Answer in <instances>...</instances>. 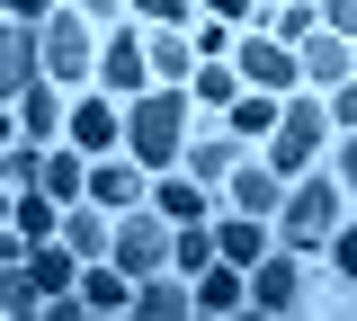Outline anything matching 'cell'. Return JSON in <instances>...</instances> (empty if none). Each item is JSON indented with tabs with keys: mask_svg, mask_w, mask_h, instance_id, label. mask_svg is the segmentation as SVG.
I'll use <instances>...</instances> for the list:
<instances>
[{
	"mask_svg": "<svg viewBox=\"0 0 357 321\" xmlns=\"http://www.w3.org/2000/svg\"><path fill=\"white\" fill-rule=\"evenodd\" d=\"M215 241H223L232 268H259L268 259V214H232V224H215Z\"/></svg>",
	"mask_w": 357,
	"mask_h": 321,
	"instance_id": "20",
	"label": "cell"
},
{
	"mask_svg": "<svg viewBox=\"0 0 357 321\" xmlns=\"http://www.w3.org/2000/svg\"><path fill=\"white\" fill-rule=\"evenodd\" d=\"M232 205L241 214H286V170L277 161H241L232 170Z\"/></svg>",
	"mask_w": 357,
	"mask_h": 321,
	"instance_id": "8",
	"label": "cell"
},
{
	"mask_svg": "<svg viewBox=\"0 0 357 321\" xmlns=\"http://www.w3.org/2000/svg\"><path fill=\"white\" fill-rule=\"evenodd\" d=\"M27 276H36V295H72L81 250H72V241H36V250H27Z\"/></svg>",
	"mask_w": 357,
	"mask_h": 321,
	"instance_id": "15",
	"label": "cell"
},
{
	"mask_svg": "<svg viewBox=\"0 0 357 321\" xmlns=\"http://www.w3.org/2000/svg\"><path fill=\"white\" fill-rule=\"evenodd\" d=\"M349 72H357V45L340 36V27H312L304 36V81H331V90H340Z\"/></svg>",
	"mask_w": 357,
	"mask_h": 321,
	"instance_id": "10",
	"label": "cell"
},
{
	"mask_svg": "<svg viewBox=\"0 0 357 321\" xmlns=\"http://www.w3.org/2000/svg\"><path fill=\"white\" fill-rule=\"evenodd\" d=\"M331 125H349V134H357V72L340 81V90H331Z\"/></svg>",
	"mask_w": 357,
	"mask_h": 321,
	"instance_id": "29",
	"label": "cell"
},
{
	"mask_svg": "<svg viewBox=\"0 0 357 321\" xmlns=\"http://www.w3.org/2000/svg\"><path fill=\"white\" fill-rule=\"evenodd\" d=\"M9 18H54V0H9Z\"/></svg>",
	"mask_w": 357,
	"mask_h": 321,
	"instance_id": "34",
	"label": "cell"
},
{
	"mask_svg": "<svg viewBox=\"0 0 357 321\" xmlns=\"http://www.w3.org/2000/svg\"><path fill=\"white\" fill-rule=\"evenodd\" d=\"M340 187H349V196H357V134L340 143Z\"/></svg>",
	"mask_w": 357,
	"mask_h": 321,
	"instance_id": "33",
	"label": "cell"
},
{
	"mask_svg": "<svg viewBox=\"0 0 357 321\" xmlns=\"http://www.w3.org/2000/svg\"><path fill=\"white\" fill-rule=\"evenodd\" d=\"M18 116H27V134H54V125H63V98H54V81L18 90Z\"/></svg>",
	"mask_w": 357,
	"mask_h": 321,
	"instance_id": "27",
	"label": "cell"
},
{
	"mask_svg": "<svg viewBox=\"0 0 357 321\" xmlns=\"http://www.w3.org/2000/svg\"><path fill=\"white\" fill-rule=\"evenodd\" d=\"M277 116H286V98H277V90H259V98H232V125H241V134H277Z\"/></svg>",
	"mask_w": 357,
	"mask_h": 321,
	"instance_id": "26",
	"label": "cell"
},
{
	"mask_svg": "<svg viewBox=\"0 0 357 321\" xmlns=\"http://www.w3.org/2000/svg\"><path fill=\"white\" fill-rule=\"evenodd\" d=\"M72 143H81V152H116V143H126V116H116L107 98H81V107H72Z\"/></svg>",
	"mask_w": 357,
	"mask_h": 321,
	"instance_id": "14",
	"label": "cell"
},
{
	"mask_svg": "<svg viewBox=\"0 0 357 321\" xmlns=\"http://www.w3.org/2000/svg\"><path fill=\"white\" fill-rule=\"evenodd\" d=\"M215 259H223L215 232H206V224H178V250H170V268H178V276H206Z\"/></svg>",
	"mask_w": 357,
	"mask_h": 321,
	"instance_id": "22",
	"label": "cell"
},
{
	"mask_svg": "<svg viewBox=\"0 0 357 321\" xmlns=\"http://www.w3.org/2000/svg\"><path fill=\"white\" fill-rule=\"evenodd\" d=\"M250 304L259 313H295V250H268L250 268Z\"/></svg>",
	"mask_w": 357,
	"mask_h": 321,
	"instance_id": "13",
	"label": "cell"
},
{
	"mask_svg": "<svg viewBox=\"0 0 357 321\" xmlns=\"http://www.w3.org/2000/svg\"><path fill=\"white\" fill-rule=\"evenodd\" d=\"M98 81L126 90V98H143V81H152V45H143V36H116V45L98 54Z\"/></svg>",
	"mask_w": 357,
	"mask_h": 321,
	"instance_id": "11",
	"label": "cell"
},
{
	"mask_svg": "<svg viewBox=\"0 0 357 321\" xmlns=\"http://www.w3.org/2000/svg\"><path fill=\"white\" fill-rule=\"evenodd\" d=\"M81 304H89V313H126V304H134V276L116 268V259H89V268H81Z\"/></svg>",
	"mask_w": 357,
	"mask_h": 321,
	"instance_id": "16",
	"label": "cell"
},
{
	"mask_svg": "<svg viewBox=\"0 0 357 321\" xmlns=\"http://www.w3.org/2000/svg\"><path fill=\"white\" fill-rule=\"evenodd\" d=\"M331 259H340V276L357 285V224H349V232H331Z\"/></svg>",
	"mask_w": 357,
	"mask_h": 321,
	"instance_id": "30",
	"label": "cell"
},
{
	"mask_svg": "<svg viewBox=\"0 0 357 321\" xmlns=\"http://www.w3.org/2000/svg\"><path fill=\"white\" fill-rule=\"evenodd\" d=\"M143 18H152V27H178V18H188V0H143Z\"/></svg>",
	"mask_w": 357,
	"mask_h": 321,
	"instance_id": "31",
	"label": "cell"
},
{
	"mask_svg": "<svg viewBox=\"0 0 357 321\" xmlns=\"http://www.w3.org/2000/svg\"><path fill=\"white\" fill-rule=\"evenodd\" d=\"M178 170L197 187H232V170H241V152H232V134H197L188 152H178Z\"/></svg>",
	"mask_w": 357,
	"mask_h": 321,
	"instance_id": "12",
	"label": "cell"
},
{
	"mask_svg": "<svg viewBox=\"0 0 357 321\" xmlns=\"http://www.w3.org/2000/svg\"><path fill=\"white\" fill-rule=\"evenodd\" d=\"M45 187H54L63 205H72V196H89V170H81V143H72V152H45Z\"/></svg>",
	"mask_w": 357,
	"mask_h": 321,
	"instance_id": "24",
	"label": "cell"
},
{
	"mask_svg": "<svg viewBox=\"0 0 357 321\" xmlns=\"http://www.w3.org/2000/svg\"><path fill=\"white\" fill-rule=\"evenodd\" d=\"M268 36L304 45V36H312V9H304V0H277V9H268Z\"/></svg>",
	"mask_w": 357,
	"mask_h": 321,
	"instance_id": "28",
	"label": "cell"
},
{
	"mask_svg": "<svg viewBox=\"0 0 357 321\" xmlns=\"http://www.w3.org/2000/svg\"><path fill=\"white\" fill-rule=\"evenodd\" d=\"M206 9H215V18H250V0H206Z\"/></svg>",
	"mask_w": 357,
	"mask_h": 321,
	"instance_id": "35",
	"label": "cell"
},
{
	"mask_svg": "<svg viewBox=\"0 0 357 321\" xmlns=\"http://www.w3.org/2000/svg\"><path fill=\"white\" fill-rule=\"evenodd\" d=\"M197 98H206V107H232V98H241V72H232V54L197 63Z\"/></svg>",
	"mask_w": 357,
	"mask_h": 321,
	"instance_id": "25",
	"label": "cell"
},
{
	"mask_svg": "<svg viewBox=\"0 0 357 321\" xmlns=\"http://www.w3.org/2000/svg\"><path fill=\"white\" fill-rule=\"evenodd\" d=\"M340 232V187L331 179H295L286 196V241H331Z\"/></svg>",
	"mask_w": 357,
	"mask_h": 321,
	"instance_id": "7",
	"label": "cell"
},
{
	"mask_svg": "<svg viewBox=\"0 0 357 321\" xmlns=\"http://www.w3.org/2000/svg\"><path fill=\"white\" fill-rule=\"evenodd\" d=\"M232 63H241V81H250V90H295V72H304V54H286V36H241V45H232Z\"/></svg>",
	"mask_w": 357,
	"mask_h": 321,
	"instance_id": "4",
	"label": "cell"
},
{
	"mask_svg": "<svg viewBox=\"0 0 357 321\" xmlns=\"http://www.w3.org/2000/svg\"><path fill=\"white\" fill-rule=\"evenodd\" d=\"M170 250H178V232L161 205H126V224H116V268L143 285V276H161L170 268Z\"/></svg>",
	"mask_w": 357,
	"mask_h": 321,
	"instance_id": "2",
	"label": "cell"
},
{
	"mask_svg": "<svg viewBox=\"0 0 357 321\" xmlns=\"http://www.w3.org/2000/svg\"><path fill=\"white\" fill-rule=\"evenodd\" d=\"M134 313H143V321H178V313H197V285H178V276H143V285H134Z\"/></svg>",
	"mask_w": 357,
	"mask_h": 321,
	"instance_id": "18",
	"label": "cell"
},
{
	"mask_svg": "<svg viewBox=\"0 0 357 321\" xmlns=\"http://www.w3.org/2000/svg\"><path fill=\"white\" fill-rule=\"evenodd\" d=\"M268 9H277V0H268Z\"/></svg>",
	"mask_w": 357,
	"mask_h": 321,
	"instance_id": "37",
	"label": "cell"
},
{
	"mask_svg": "<svg viewBox=\"0 0 357 321\" xmlns=\"http://www.w3.org/2000/svg\"><path fill=\"white\" fill-rule=\"evenodd\" d=\"M241 295H250V285H241V276H232V259H215V268L197 276V313H232V304H241Z\"/></svg>",
	"mask_w": 357,
	"mask_h": 321,
	"instance_id": "23",
	"label": "cell"
},
{
	"mask_svg": "<svg viewBox=\"0 0 357 321\" xmlns=\"http://www.w3.org/2000/svg\"><path fill=\"white\" fill-rule=\"evenodd\" d=\"M81 72H98V54H89V27L72 18V9H54V18H45V81H63V90H72Z\"/></svg>",
	"mask_w": 357,
	"mask_h": 321,
	"instance_id": "5",
	"label": "cell"
},
{
	"mask_svg": "<svg viewBox=\"0 0 357 321\" xmlns=\"http://www.w3.org/2000/svg\"><path fill=\"white\" fill-rule=\"evenodd\" d=\"M152 205H161L170 224H206V214H215V205H206V187L188 179V170H178V179H161V196H152Z\"/></svg>",
	"mask_w": 357,
	"mask_h": 321,
	"instance_id": "21",
	"label": "cell"
},
{
	"mask_svg": "<svg viewBox=\"0 0 357 321\" xmlns=\"http://www.w3.org/2000/svg\"><path fill=\"white\" fill-rule=\"evenodd\" d=\"M197 36H178V27H152V81H197Z\"/></svg>",
	"mask_w": 357,
	"mask_h": 321,
	"instance_id": "19",
	"label": "cell"
},
{
	"mask_svg": "<svg viewBox=\"0 0 357 321\" xmlns=\"http://www.w3.org/2000/svg\"><path fill=\"white\" fill-rule=\"evenodd\" d=\"M321 134H331V107H321V98H286V116H277V134H268V161H277V170H304L312 152H321Z\"/></svg>",
	"mask_w": 357,
	"mask_h": 321,
	"instance_id": "3",
	"label": "cell"
},
{
	"mask_svg": "<svg viewBox=\"0 0 357 321\" xmlns=\"http://www.w3.org/2000/svg\"><path fill=\"white\" fill-rule=\"evenodd\" d=\"M89 9H98V18H107V9H126V0H89Z\"/></svg>",
	"mask_w": 357,
	"mask_h": 321,
	"instance_id": "36",
	"label": "cell"
},
{
	"mask_svg": "<svg viewBox=\"0 0 357 321\" xmlns=\"http://www.w3.org/2000/svg\"><path fill=\"white\" fill-rule=\"evenodd\" d=\"M126 152L143 161V170H170L178 152H188V98L161 81V90H143L126 107Z\"/></svg>",
	"mask_w": 357,
	"mask_h": 321,
	"instance_id": "1",
	"label": "cell"
},
{
	"mask_svg": "<svg viewBox=\"0 0 357 321\" xmlns=\"http://www.w3.org/2000/svg\"><path fill=\"white\" fill-rule=\"evenodd\" d=\"M321 18H331L340 36H357V0H321Z\"/></svg>",
	"mask_w": 357,
	"mask_h": 321,
	"instance_id": "32",
	"label": "cell"
},
{
	"mask_svg": "<svg viewBox=\"0 0 357 321\" xmlns=\"http://www.w3.org/2000/svg\"><path fill=\"white\" fill-rule=\"evenodd\" d=\"M63 241H72L81 259H116V224H107V214H89V196H72V214H63Z\"/></svg>",
	"mask_w": 357,
	"mask_h": 321,
	"instance_id": "17",
	"label": "cell"
},
{
	"mask_svg": "<svg viewBox=\"0 0 357 321\" xmlns=\"http://www.w3.org/2000/svg\"><path fill=\"white\" fill-rule=\"evenodd\" d=\"M89 205H116V214H126V205H143V161H107V152H98V170H89Z\"/></svg>",
	"mask_w": 357,
	"mask_h": 321,
	"instance_id": "9",
	"label": "cell"
},
{
	"mask_svg": "<svg viewBox=\"0 0 357 321\" xmlns=\"http://www.w3.org/2000/svg\"><path fill=\"white\" fill-rule=\"evenodd\" d=\"M45 81V18H9V36H0V90H36Z\"/></svg>",
	"mask_w": 357,
	"mask_h": 321,
	"instance_id": "6",
	"label": "cell"
}]
</instances>
